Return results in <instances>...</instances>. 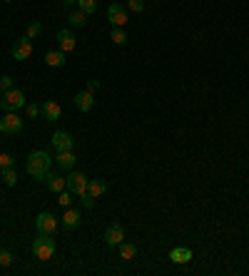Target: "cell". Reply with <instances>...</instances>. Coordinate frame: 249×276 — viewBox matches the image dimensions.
<instances>
[{
    "label": "cell",
    "instance_id": "6da1fadb",
    "mask_svg": "<svg viewBox=\"0 0 249 276\" xmlns=\"http://www.w3.org/2000/svg\"><path fill=\"white\" fill-rule=\"evenodd\" d=\"M25 172L37 182H45V177L50 174V154L43 152V149L30 152L28 160H25Z\"/></svg>",
    "mask_w": 249,
    "mask_h": 276
},
{
    "label": "cell",
    "instance_id": "7a4b0ae2",
    "mask_svg": "<svg viewBox=\"0 0 249 276\" xmlns=\"http://www.w3.org/2000/svg\"><path fill=\"white\" fill-rule=\"evenodd\" d=\"M32 254H35L40 261L53 259V254H55V242L50 239V234H40L37 239L32 242Z\"/></svg>",
    "mask_w": 249,
    "mask_h": 276
},
{
    "label": "cell",
    "instance_id": "3957f363",
    "mask_svg": "<svg viewBox=\"0 0 249 276\" xmlns=\"http://www.w3.org/2000/svg\"><path fill=\"white\" fill-rule=\"evenodd\" d=\"M25 105V92L23 90H8V92H3V100H0V107H3L5 112H15V110H20Z\"/></svg>",
    "mask_w": 249,
    "mask_h": 276
},
{
    "label": "cell",
    "instance_id": "277c9868",
    "mask_svg": "<svg viewBox=\"0 0 249 276\" xmlns=\"http://www.w3.org/2000/svg\"><path fill=\"white\" fill-rule=\"evenodd\" d=\"M88 177L82 174V172H70L67 174V189L75 194V196H82V194H88Z\"/></svg>",
    "mask_w": 249,
    "mask_h": 276
},
{
    "label": "cell",
    "instance_id": "5b68a950",
    "mask_svg": "<svg viewBox=\"0 0 249 276\" xmlns=\"http://www.w3.org/2000/svg\"><path fill=\"white\" fill-rule=\"evenodd\" d=\"M35 226H37V231L40 234H55V229H58V219H55V214H50V212H40L37 214V219H35Z\"/></svg>",
    "mask_w": 249,
    "mask_h": 276
},
{
    "label": "cell",
    "instance_id": "8992f818",
    "mask_svg": "<svg viewBox=\"0 0 249 276\" xmlns=\"http://www.w3.org/2000/svg\"><path fill=\"white\" fill-rule=\"evenodd\" d=\"M23 130V120L15 112H5V117L0 120V132L3 135H18Z\"/></svg>",
    "mask_w": 249,
    "mask_h": 276
},
{
    "label": "cell",
    "instance_id": "52a82bcc",
    "mask_svg": "<svg viewBox=\"0 0 249 276\" xmlns=\"http://www.w3.org/2000/svg\"><path fill=\"white\" fill-rule=\"evenodd\" d=\"M124 242V229H122V224H110L107 229H105V244H110V247H120Z\"/></svg>",
    "mask_w": 249,
    "mask_h": 276
},
{
    "label": "cell",
    "instance_id": "ba28073f",
    "mask_svg": "<svg viewBox=\"0 0 249 276\" xmlns=\"http://www.w3.org/2000/svg\"><path fill=\"white\" fill-rule=\"evenodd\" d=\"M107 20L112 23V28H124V23H127V13H124V5L112 3L110 10H107Z\"/></svg>",
    "mask_w": 249,
    "mask_h": 276
},
{
    "label": "cell",
    "instance_id": "9c48e42d",
    "mask_svg": "<svg viewBox=\"0 0 249 276\" xmlns=\"http://www.w3.org/2000/svg\"><path fill=\"white\" fill-rule=\"evenodd\" d=\"M32 55V43H30V37L25 35V37H20V40L13 45V57L15 60H28Z\"/></svg>",
    "mask_w": 249,
    "mask_h": 276
},
{
    "label": "cell",
    "instance_id": "30bf717a",
    "mask_svg": "<svg viewBox=\"0 0 249 276\" xmlns=\"http://www.w3.org/2000/svg\"><path fill=\"white\" fill-rule=\"evenodd\" d=\"M58 43H60V50L67 55V53H72V50H75L77 37H75V32H72V30H67V28H65V30H60V32H58Z\"/></svg>",
    "mask_w": 249,
    "mask_h": 276
},
{
    "label": "cell",
    "instance_id": "8fae6325",
    "mask_svg": "<svg viewBox=\"0 0 249 276\" xmlns=\"http://www.w3.org/2000/svg\"><path fill=\"white\" fill-rule=\"evenodd\" d=\"M93 105H95V95H93L90 90H80V92L75 95V107H77L80 112H90Z\"/></svg>",
    "mask_w": 249,
    "mask_h": 276
},
{
    "label": "cell",
    "instance_id": "7c38bea8",
    "mask_svg": "<svg viewBox=\"0 0 249 276\" xmlns=\"http://www.w3.org/2000/svg\"><path fill=\"white\" fill-rule=\"evenodd\" d=\"M40 112L45 114V120L48 122H58L60 117H62V107L55 102V100H48V102H43V107H40Z\"/></svg>",
    "mask_w": 249,
    "mask_h": 276
},
{
    "label": "cell",
    "instance_id": "4fadbf2b",
    "mask_svg": "<svg viewBox=\"0 0 249 276\" xmlns=\"http://www.w3.org/2000/svg\"><path fill=\"white\" fill-rule=\"evenodd\" d=\"M53 147H55L58 152H67V149L75 147V139H72L70 132H55V135H53Z\"/></svg>",
    "mask_w": 249,
    "mask_h": 276
},
{
    "label": "cell",
    "instance_id": "5bb4252c",
    "mask_svg": "<svg viewBox=\"0 0 249 276\" xmlns=\"http://www.w3.org/2000/svg\"><path fill=\"white\" fill-rule=\"evenodd\" d=\"M45 184H48V189L55 192V194H60L62 189H67V179L60 177V174H48V177H45Z\"/></svg>",
    "mask_w": 249,
    "mask_h": 276
},
{
    "label": "cell",
    "instance_id": "9a60e30c",
    "mask_svg": "<svg viewBox=\"0 0 249 276\" xmlns=\"http://www.w3.org/2000/svg\"><path fill=\"white\" fill-rule=\"evenodd\" d=\"M170 259H172L175 264H189V261H192V251H189L187 247H177V249L170 251Z\"/></svg>",
    "mask_w": 249,
    "mask_h": 276
},
{
    "label": "cell",
    "instance_id": "2e32d148",
    "mask_svg": "<svg viewBox=\"0 0 249 276\" xmlns=\"http://www.w3.org/2000/svg\"><path fill=\"white\" fill-rule=\"evenodd\" d=\"M77 224H80V212H77V209H65L62 226H65V229H77Z\"/></svg>",
    "mask_w": 249,
    "mask_h": 276
},
{
    "label": "cell",
    "instance_id": "e0dca14e",
    "mask_svg": "<svg viewBox=\"0 0 249 276\" xmlns=\"http://www.w3.org/2000/svg\"><path fill=\"white\" fill-rule=\"evenodd\" d=\"M58 165L62 167V169H72L75 167V154H72V149H67V152H58Z\"/></svg>",
    "mask_w": 249,
    "mask_h": 276
},
{
    "label": "cell",
    "instance_id": "ac0fdd59",
    "mask_svg": "<svg viewBox=\"0 0 249 276\" xmlns=\"http://www.w3.org/2000/svg\"><path fill=\"white\" fill-rule=\"evenodd\" d=\"M107 192V184L105 182H100V179H93V182H88V194L93 196V199H97L100 194H105Z\"/></svg>",
    "mask_w": 249,
    "mask_h": 276
},
{
    "label": "cell",
    "instance_id": "d6986e66",
    "mask_svg": "<svg viewBox=\"0 0 249 276\" xmlns=\"http://www.w3.org/2000/svg\"><path fill=\"white\" fill-rule=\"evenodd\" d=\"M45 62H48L50 67H62V65H65V53H62V50H53V53L45 55Z\"/></svg>",
    "mask_w": 249,
    "mask_h": 276
},
{
    "label": "cell",
    "instance_id": "ffe728a7",
    "mask_svg": "<svg viewBox=\"0 0 249 276\" xmlns=\"http://www.w3.org/2000/svg\"><path fill=\"white\" fill-rule=\"evenodd\" d=\"M135 256H137V247H135V244H127V242L120 244V259L130 261V259H135Z\"/></svg>",
    "mask_w": 249,
    "mask_h": 276
},
{
    "label": "cell",
    "instance_id": "44dd1931",
    "mask_svg": "<svg viewBox=\"0 0 249 276\" xmlns=\"http://www.w3.org/2000/svg\"><path fill=\"white\" fill-rule=\"evenodd\" d=\"M110 40L115 45H124V43H127V32H124V28H112L110 30Z\"/></svg>",
    "mask_w": 249,
    "mask_h": 276
},
{
    "label": "cell",
    "instance_id": "7402d4cb",
    "mask_svg": "<svg viewBox=\"0 0 249 276\" xmlns=\"http://www.w3.org/2000/svg\"><path fill=\"white\" fill-rule=\"evenodd\" d=\"M0 179L5 182V187H15L18 174H15V169H13V167H8V169H0Z\"/></svg>",
    "mask_w": 249,
    "mask_h": 276
},
{
    "label": "cell",
    "instance_id": "603a6c76",
    "mask_svg": "<svg viewBox=\"0 0 249 276\" xmlns=\"http://www.w3.org/2000/svg\"><path fill=\"white\" fill-rule=\"evenodd\" d=\"M70 25L72 28H80V25H85L88 23V13H82V10H75V13H70Z\"/></svg>",
    "mask_w": 249,
    "mask_h": 276
},
{
    "label": "cell",
    "instance_id": "cb8c5ba5",
    "mask_svg": "<svg viewBox=\"0 0 249 276\" xmlns=\"http://www.w3.org/2000/svg\"><path fill=\"white\" fill-rule=\"evenodd\" d=\"M77 5H80V10H82V13L93 15V13L97 10V0H77Z\"/></svg>",
    "mask_w": 249,
    "mask_h": 276
},
{
    "label": "cell",
    "instance_id": "d4e9b609",
    "mask_svg": "<svg viewBox=\"0 0 249 276\" xmlns=\"http://www.w3.org/2000/svg\"><path fill=\"white\" fill-rule=\"evenodd\" d=\"M58 204H60L62 209H67V207L72 204V192H70V189H62V192L58 194Z\"/></svg>",
    "mask_w": 249,
    "mask_h": 276
},
{
    "label": "cell",
    "instance_id": "484cf974",
    "mask_svg": "<svg viewBox=\"0 0 249 276\" xmlns=\"http://www.w3.org/2000/svg\"><path fill=\"white\" fill-rule=\"evenodd\" d=\"M13 264V254L5 251V249H0V266H10Z\"/></svg>",
    "mask_w": 249,
    "mask_h": 276
},
{
    "label": "cell",
    "instance_id": "4316f807",
    "mask_svg": "<svg viewBox=\"0 0 249 276\" xmlns=\"http://www.w3.org/2000/svg\"><path fill=\"white\" fill-rule=\"evenodd\" d=\"M127 8L132 13H142L145 10V3H142V0H127Z\"/></svg>",
    "mask_w": 249,
    "mask_h": 276
},
{
    "label": "cell",
    "instance_id": "83f0119b",
    "mask_svg": "<svg viewBox=\"0 0 249 276\" xmlns=\"http://www.w3.org/2000/svg\"><path fill=\"white\" fill-rule=\"evenodd\" d=\"M13 157L10 154H0V169H8V167H13Z\"/></svg>",
    "mask_w": 249,
    "mask_h": 276
},
{
    "label": "cell",
    "instance_id": "f1b7e54d",
    "mask_svg": "<svg viewBox=\"0 0 249 276\" xmlns=\"http://www.w3.org/2000/svg\"><path fill=\"white\" fill-rule=\"evenodd\" d=\"M0 90H3V92H8V90H13V77H0Z\"/></svg>",
    "mask_w": 249,
    "mask_h": 276
},
{
    "label": "cell",
    "instance_id": "f546056e",
    "mask_svg": "<svg viewBox=\"0 0 249 276\" xmlns=\"http://www.w3.org/2000/svg\"><path fill=\"white\" fill-rule=\"evenodd\" d=\"M40 35V23H30V28H28V37L32 40V37H37Z\"/></svg>",
    "mask_w": 249,
    "mask_h": 276
},
{
    "label": "cell",
    "instance_id": "4dcf8cb0",
    "mask_svg": "<svg viewBox=\"0 0 249 276\" xmlns=\"http://www.w3.org/2000/svg\"><path fill=\"white\" fill-rule=\"evenodd\" d=\"M80 199H82V204H85V209H93V207H95V199H93L90 194H82Z\"/></svg>",
    "mask_w": 249,
    "mask_h": 276
},
{
    "label": "cell",
    "instance_id": "1f68e13d",
    "mask_svg": "<svg viewBox=\"0 0 249 276\" xmlns=\"http://www.w3.org/2000/svg\"><path fill=\"white\" fill-rule=\"evenodd\" d=\"M28 114H30V117H37V114H40V107H37V105H28Z\"/></svg>",
    "mask_w": 249,
    "mask_h": 276
},
{
    "label": "cell",
    "instance_id": "d6a6232c",
    "mask_svg": "<svg viewBox=\"0 0 249 276\" xmlns=\"http://www.w3.org/2000/svg\"><path fill=\"white\" fill-rule=\"evenodd\" d=\"M97 85H100L97 80H90V83H88V90H90V92H95V90H97Z\"/></svg>",
    "mask_w": 249,
    "mask_h": 276
},
{
    "label": "cell",
    "instance_id": "836d02e7",
    "mask_svg": "<svg viewBox=\"0 0 249 276\" xmlns=\"http://www.w3.org/2000/svg\"><path fill=\"white\" fill-rule=\"evenodd\" d=\"M72 3H77V0H62V5H65V8H70Z\"/></svg>",
    "mask_w": 249,
    "mask_h": 276
}]
</instances>
